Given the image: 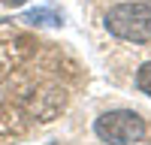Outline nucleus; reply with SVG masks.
Returning <instances> with one entry per match:
<instances>
[{
	"instance_id": "1",
	"label": "nucleus",
	"mask_w": 151,
	"mask_h": 145,
	"mask_svg": "<svg viewBox=\"0 0 151 145\" xmlns=\"http://www.w3.org/2000/svg\"><path fill=\"white\" fill-rule=\"evenodd\" d=\"M109 33L127 42H151V6L145 3H121L106 15Z\"/></svg>"
},
{
	"instance_id": "2",
	"label": "nucleus",
	"mask_w": 151,
	"mask_h": 145,
	"mask_svg": "<svg viewBox=\"0 0 151 145\" xmlns=\"http://www.w3.org/2000/svg\"><path fill=\"white\" fill-rule=\"evenodd\" d=\"M94 130H97V136L103 142H109V145H130V142H139L145 136V121L136 112L118 109V112L100 115Z\"/></svg>"
},
{
	"instance_id": "3",
	"label": "nucleus",
	"mask_w": 151,
	"mask_h": 145,
	"mask_svg": "<svg viewBox=\"0 0 151 145\" xmlns=\"http://www.w3.org/2000/svg\"><path fill=\"white\" fill-rule=\"evenodd\" d=\"M21 21H27V24H60V15L55 9H30L21 15Z\"/></svg>"
},
{
	"instance_id": "4",
	"label": "nucleus",
	"mask_w": 151,
	"mask_h": 145,
	"mask_svg": "<svg viewBox=\"0 0 151 145\" xmlns=\"http://www.w3.org/2000/svg\"><path fill=\"white\" fill-rule=\"evenodd\" d=\"M136 85H139V91L151 97V64L139 67V72H136Z\"/></svg>"
},
{
	"instance_id": "5",
	"label": "nucleus",
	"mask_w": 151,
	"mask_h": 145,
	"mask_svg": "<svg viewBox=\"0 0 151 145\" xmlns=\"http://www.w3.org/2000/svg\"><path fill=\"white\" fill-rule=\"evenodd\" d=\"M6 3H12V6H18V3H24V0H6Z\"/></svg>"
}]
</instances>
